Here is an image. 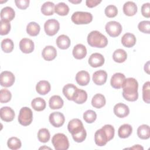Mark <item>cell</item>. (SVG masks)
Returning <instances> with one entry per match:
<instances>
[{
    "label": "cell",
    "mask_w": 150,
    "mask_h": 150,
    "mask_svg": "<svg viewBox=\"0 0 150 150\" xmlns=\"http://www.w3.org/2000/svg\"><path fill=\"white\" fill-rule=\"evenodd\" d=\"M138 28L139 30L142 33H150V21H143L138 23Z\"/></svg>",
    "instance_id": "f6af8a7d"
},
{
    "label": "cell",
    "mask_w": 150,
    "mask_h": 150,
    "mask_svg": "<svg viewBox=\"0 0 150 150\" xmlns=\"http://www.w3.org/2000/svg\"><path fill=\"white\" fill-rule=\"evenodd\" d=\"M106 100L104 95L98 93L95 94L91 100V105L96 108H101L105 104Z\"/></svg>",
    "instance_id": "83f0119b"
},
{
    "label": "cell",
    "mask_w": 150,
    "mask_h": 150,
    "mask_svg": "<svg viewBox=\"0 0 150 150\" xmlns=\"http://www.w3.org/2000/svg\"><path fill=\"white\" fill-rule=\"evenodd\" d=\"M127 58V52L122 49H118L115 50L112 54V59L114 61L117 63H123L126 60Z\"/></svg>",
    "instance_id": "1f68e13d"
},
{
    "label": "cell",
    "mask_w": 150,
    "mask_h": 150,
    "mask_svg": "<svg viewBox=\"0 0 150 150\" xmlns=\"http://www.w3.org/2000/svg\"><path fill=\"white\" fill-rule=\"evenodd\" d=\"M76 82L80 86H87L90 80L89 73L85 70H81L79 71L76 75Z\"/></svg>",
    "instance_id": "ffe728a7"
},
{
    "label": "cell",
    "mask_w": 150,
    "mask_h": 150,
    "mask_svg": "<svg viewBox=\"0 0 150 150\" xmlns=\"http://www.w3.org/2000/svg\"><path fill=\"white\" fill-rule=\"evenodd\" d=\"M69 2H71V3H73V4H79V3L81 2V0H77V1L69 0Z\"/></svg>",
    "instance_id": "f5cc1de1"
},
{
    "label": "cell",
    "mask_w": 150,
    "mask_h": 150,
    "mask_svg": "<svg viewBox=\"0 0 150 150\" xmlns=\"http://www.w3.org/2000/svg\"><path fill=\"white\" fill-rule=\"evenodd\" d=\"M38 138L40 142L46 143L48 142L50 138V134L47 128H41L38 132Z\"/></svg>",
    "instance_id": "d590c367"
},
{
    "label": "cell",
    "mask_w": 150,
    "mask_h": 150,
    "mask_svg": "<svg viewBox=\"0 0 150 150\" xmlns=\"http://www.w3.org/2000/svg\"><path fill=\"white\" fill-rule=\"evenodd\" d=\"M96 118L97 114L93 110H88L83 114V119L87 123L91 124L96 121Z\"/></svg>",
    "instance_id": "ab89813d"
},
{
    "label": "cell",
    "mask_w": 150,
    "mask_h": 150,
    "mask_svg": "<svg viewBox=\"0 0 150 150\" xmlns=\"http://www.w3.org/2000/svg\"><path fill=\"white\" fill-rule=\"evenodd\" d=\"M0 15L1 20H5L10 22L14 19L15 12L14 9L11 7L6 6L1 9Z\"/></svg>",
    "instance_id": "cb8c5ba5"
},
{
    "label": "cell",
    "mask_w": 150,
    "mask_h": 150,
    "mask_svg": "<svg viewBox=\"0 0 150 150\" xmlns=\"http://www.w3.org/2000/svg\"><path fill=\"white\" fill-rule=\"evenodd\" d=\"M12 98L11 93L6 88H2L0 91V102L1 103H6L9 102Z\"/></svg>",
    "instance_id": "b9f144b4"
},
{
    "label": "cell",
    "mask_w": 150,
    "mask_h": 150,
    "mask_svg": "<svg viewBox=\"0 0 150 150\" xmlns=\"http://www.w3.org/2000/svg\"><path fill=\"white\" fill-rule=\"evenodd\" d=\"M71 19L76 25L88 24L93 21V15L90 12L77 11L73 13Z\"/></svg>",
    "instance_id": "5b68a950"
},
{
    "label": "cell",
    "mask_w": 150,
    "mask_h": 150,
    "mask_svg": "<svg viewBox=\"0 0 150 150\" xmlns=\"http://www.w3.org/2000/svg\"><path fill=\"white\" fill-rule=\"evenodd\" d=\"M42 56L46 61L54 60L57 56V50L53 46H47L42 50Z\"/></svg>",
    "instance_id": "d6986e66"
},
{
    "label": "cell",
    "mask_w": 150,
    "mask_h": 150,
    "mask_svg": "<svg viewBox=\"0 0 150 150\" xmlns=\"http://www.w3.org/2000/svg\"><path fill=\"white\" fill-rule=\"evenodd\" d=\"M125 79V76L124 74L121 73H116L112 75L111 78V86L115 89L122 88L124 81Z\"/></svg>",
    "instance_id": "2e32d148"
},
{
    "label": "cell",
    "mask_w": 150,
    "mask_h": 150,
    "mask_svg": "<svg viewBox=\"0 0 150 150\" xmlns=\"http://www.w3.org/2000/svg\"><path fill=\"white\" fill-rule=\"evenodd\" d=\"M54 12L60 16H66L69 12V7L64 2H59L55 5Z\"/></svg>",
    "instance_id": "e575fe53"
},
{
    "label": "cell",
    "mask_w": 150,
    "mask_h": 150,
    "mask_svg": "<svg viewBox=\"0 0 150 150\" xmlns=\"http://www.w3.org/2000/svg\"><path fill=\"white\" fill-rule=\"evenodd\" d=\"M60 29V23L56 19H51L46 21L44 24V29L47 35H55Z\"/></svg>",
    "instance_id": "ba28073f"
},
{
    "label": "cell",
    "mask_w": 150,
    "mask_h": 150,
    "mask_svg": "<svg viewBox=\"0 0 150 150\" xmlns=\"http://www.w3.org/2000/svg\"><path fill=\"white\" fill-rule=\"evenodd\" d=\"M137 135L142 139H148L150 137V128L149 125L142 124L137 129Z\"/></svg>",
    "instance_id": "4dcf8cb0"
},
{
    "label": "cell",
    "mask_w": 150,
    "mask_h": 150,
    "mask_svg": "<svg viewBox=\"0 0 150 150\" xmlns=\"http://www.w3.org/2000/svg\"><path fill=\"white\" fill-rule=\"evenodd\" d=\"M150 82H145L142 86V98L147 104L150 103Z\"/></svg>",
    "instance_id": "f35d334b"
},
{
    "label": "cell",
    "mask_w": 150,
    "mask_h": 150,
    "mask_svg": "<svg viewBox=\"0 0 150 150\" xmlns=\"http://www.w3.org/2000/svg\"><path fill=\"white\" fill-rule=\"evenodd\" d=\"M64 104V101L60 96L54 95L50 97L49 101V107L52 110L61 108Z\"/></svg>",
    "instance_id": "4316f807"
},
{
    "label": "cell",
    "mask_w": 150,
    "mask_h": 150,
    "mask_svg": "<svg viewBox=\"0 0 150 150\" xmlns=\"http://www.w3.org/2000/svg\"><path fill=\"white\" fill-rule=\"evenodd\" d=\"M107 79V73L105 71L99 70L95 71L93 75V82L98 86H101L105 83Z\"/></svg>",
    "instance_id": "ac0fdd59"
},
{
    "label": "cell",
    "mask_w": 150,
    "mask_h": 150,
    "mask_svg": "<svg viewBox=\"0 0 150 150\" xmlns=\"http://www.w3.org/2000/svg\"><path fill=\"white\" fill-rule=\"evenodd\" d=\"M14 74L9 71H4L0 75V83L2 87H9L12 86L15 82Z\"/></svg>",
    "instance_id": "9c48e42d"
},
{
    "label": "cell",
    "mask_w": 150,
    "mask_h": 150,
    "mask_svg": "<svg viewBox=\"0 0 150 150\" xmlns=\"http://www.w3.org/2000/svg\"><path fill=\"white\" fill-rule=\"evenodd\" d=\"M87 99V92L83 90L79 89L76 98L73 100L76 103L79 104H81L84 103Z\"/></svg>",
    "instance_id": "60d3db41"
},
{
    "label": "cell",
    "mask_w": 150,
    "mask_h": 150,
    "mask_svg": "<svg viewBox=\"0 0 150 150\" xmlns=\"http://www.w3.org/2000/svg\"><path fill=\"white\" fill-rule=\"evenodd\" d=\"M87 43L91 47L103 48L108 45V39L100 32L93 30L87 36Z\"/></svg>",
    "instance_id": "3957f363"
},
{
    "label": "cell",
    "mask_w": 150,
    "mask_h": 150,
    "mask_svg": "<svg viewBox=\"0 0 150 150\" xmlns=\"http://www.w3.org/2000/svg\"><path fill=\"white\" fill-rule=\"evenodd\" d=\"M31 106L36 111H41L45 109L46 103L45 100L41 97H36L32 100Z\"/></svg>",
    "instance_id": "f546056e"
},
{
    "label": "cell",
    "mask_w": 150,
    "mask_h": 150,
    "mask_svg": "<svg viewBox=\"0 0 150 150\" xmlns=\"http://www.w3.org/2000/svg\"><path fill=\"white\" fill-rule=\"evenodd\" d=\"M0 116L2 120L5 122H11L15 118L14 111L9 107H3L0 110Z\"/></svg>",
    "instance_id": "e0dca14e"
},
{
    "label": "cell",
    "mask_w": 150,
    "mask_h": 150,
    "mask_svg": "<svg viewBox=\"0 0 150 150\" xmlns=\"http://www.w3.org/2000/svg\"><path fill=\"white\" fill-rule=\"evenodd\" d=\"M104 12L108 18H114L117 15L118 9L115 5H109L105 8Z\"/></svg>",
    "instance_id": "ee69618b"
},
{
    "label": "cell",
    "mask_w": 150,
    "mask_h": 150,
    "mask_svg": "<svg viewBox=\"0 0 150 150\" xmlns=\"http://www.w3.org/2000/svg\"><path fill=\"white\" fill-rule=\"evenodd\" d=\"M54 7L55 5L53 2H46L41 6V12L46 16L52 15L54 12Z\"/></svg>",
    "instance_id": "d6a6232c"
},
{
    "label": "cell",
    "mask_w": 150,
    "mask_h": 150,
    "mask_svg": "<svg viewBox=\"0 0 150 150\" xmlns=\"http://www.w3.org/2000/svg\"><path fill=\"white\" fill-rule=\"evenodd\" d=\"M18 121L19 124L23 126L30 125L33 120V112L32 110L27 107H22L19 113Z\"/></svg>",
    "instance_id": "8992f818"
},
{
    "label": "cell",
    "mask_w": 150,
    "mask_h": 150,
    "mask_svg": "<svg viewBox=\"0 0 150 150\" xmlns=\"http://www.w3.org/2000/svg\"><path fill=\"white\" fill-rule=\"evenodd\" d=\"M50 84L46 80H40L36 86V90L40 95H46L50 91Z\"/></svg>",
    "instance_id": "603a6c76"
},
{
    "label": "cell",
    "mask_w": 150,
    "mask_h": 150,
    "mask_svg": "<svg viewBox=\"0 0 150 150\" xmlns=\"http://www.w3.org/2000/svg\"><path fill=\"white\" fill-rule=\"evenodd\" d=\"M149 62L148 61L146 62V63L145 64V66H144V70L145 71H146L148 74H149Z\"/></svg>",
    "instance_id": "f907efd6"
},
{
    "label": "cell",
    "mask_w": 150,
    "mask_h": 150,
    "mask_svg": "<svg viewBox=\"0 0 150 150\" xmlns=\"http://www.w3.org/2000/svg\"><path fill=\"white\" fill-rule=\"evenodd\" d=\"M105 59L104 56L99 53H94L88 59V64L92 67H98L103 66L104 63Z\"/></svg>",
    "instance_id": "4fadbf2b"
},
{
    "label": "cell",
    "mask_w": 150,
    "mask_h": 150,
    "mask_svg": "<svg viewBox=\"0 0 150 150\" xmlns=\"http://www.w3.org/2000/svg\"><path fill=\"white\" fill-rule=\"evenodd\" d=\"M94 141L97 145L103 146L109 141L107 134L103 128L97 130L94 134Z\"/></svg>",
    "instance_id": "7c38bea8"
},
{
    "label": "cell",
    "mask_w": 150,
    "mask_h": 150,
    "mask_svg": "<svg viewBox=\"0 0 150 150\" xmlns=\"http://www.w3.org/2000/svg\"><path fill=\"white\" fill-rule=\"evenodd\" d=\"M132 132V127L128 124H124L121 125L118 130V135L121 138L129 137Z\"/></svg>",
    "instance_id": "f1b7e54d"
},
{
    "label": "cell",
    "mask_w": 150,
    "mask_h": 150,
    "mask_svg": "<svg viewBox=\"0 0 150 150\" xmlns=\"http://www.w3.org/2000/svg\"><path fill=\"white\" fill-rule=\"evenodd\" d=\"M105 29L106 32L112 38L118 36L122 30L121 25L119 22L114 21H110L107 23Z\"/></svg>",
    "instance_id": "52a82bcc"
},
{
    "label": "cell",
    "mask_w": 150,
    "mask_h": 150,
    "mask_svg": "<svg viewBox=\"0 0 150 150\" xmlns=\"http://www.w3.org/2000/svg\"><path fill=\"white\" fill-rule=\"evenodd\" d=\"M114 113L119 118H124L129 114V109L128 107L123 103H119L114 107Z\"/></svg>",
    "instance_id": "9a60e30c"
},
{
    "label": "cell",
    "mask_w": 150,
    "mask_h": 150,
    "mask_svg": "<svg viewBox=\"0 0 150 150\" xmlns=\"http://www.w3.org/2000/svg\"><path fill=\"white\" fill-rule=\"evenodd\" d=\"M67 129L75 142L80 143L86 139L87 132L80 120L74 118L70 120L67 125Z\"/></svg>",
    "instance_id": "7a4b0ae2"
},
{
    "label": "cell",
    "mask_w": 150,
    "mask_h": 150,
    "mask_svg": "<svg viewBox=\"0 0 150 150\" xmlns=\"http://www.w3.org/2000/svg\"><path fill=\"white\" fill-rule=\"evenodd\" d=\"M122 96L128 101H135L138 98V83L132 77L125 79L122 84Z\"/></svg>",
    "instance_id": "6da1fadb"
},
{
    "label": "cell",
    "mask_w": 150,
    "mask_h": 150,
    "mask_svg": "<svg viewBox=\"0 0 150 150\" xmlns=\"http://www.w3.org/2000/svg\"><path fill=\"white\" fill-rule=\"evenodd\" d=\"M8 147L12 150H16L21 148L22 142L21 140L17 137H11L7 141Z\"/></svg>",
    "instance_id": "8d00e7d4"
},
{
    "label": "cell",
    "mask_w": 150,
    "mask_h": 150,
    "mask_svg": "<svg viewBox=\"0 0 150 150\" xmlns=\"http://www.w3.org/2000/svg\"><path fill=\"white\" fill-rule=\"evenodd\" d=\"M136 38L135 35L131 33H125L121 38V43L122 45L126 47H132L136 43Z\"/></svg>",
    "instance_id": "d4e9b609"
},
{
    "label": "cell",
    "mask_w": 150,
    "mask_h": 150,
    "mask_svg": "<svg viewBox=\"0 0 150 150\" xmlns=\"http://www.w3.org/2000/svg\"><path fill=\"white\" fill-rule=\"evenodd\" d=\"M43 148H44L43 147H41V148H40L39 149H43ZM45 148H47V149L49 148V149H50V148H47H47H46V147H45Z\"/></svg>",
    "instance_id": "db71d44e"
},
{
    "label": "cell",
    "mask_w": 150,
    "mask_h": 150,
    "mask_svg": "<svg viewBox=\"0 0 150 150\" xmlns=\"http://www.w3.org/2000/svg\"><path fill=\"white\" fill-rule=\"evenodd\" d=\"M14 47L13 41L9 38L4 39L1 42V49L5 53H11Z\"/></svg>",
    "instance_id": "74e56055"
},
{
    "label": "cell",
    "mask_w": 150,
    "mask_h": 150,
    "mask_svg": "<svg viewBox=\"0 0 150 150\" xmlns=\"http://www.w3.org/2000/svg\"><path fill=\"white\" fill-rule=\"evenodd\" d=\"M72 54L76 59H82L84 58L87 54V49L86 46L82 44L76 45L73 49Z\"/></svg>",
    "instance_id": "44dd1931"
},
{
    "label": "cell",
    "mask_w": 150,
    "mask_h": 150,
    "mask_svg": "<svg viewBox=\"0 0 150 150\" xmlns=\"http://www.w3.org/2000/svg\"><path fill=\"white\" fill-rule=\"evenodd\" d=\"M52 142L56 150H66L69 148V139L63 133L54 134L52 138Z\"/></svg>",
    "instance_id": "277c9868"
},
{
    "label": "cell",
    "mask_w": 150,
    "mask_h": 150,
    "mask_svg": "<svg viewBox=\"0 0 150 150\" xmlns=\"http://www.w3.org/2000/svg\"><path fill=\"white\" fill-rule=\"evenodd\" d=\"M11 30V23L9 21L1 20L0 21V35H6Z\"/></svg>",
    "instance_id": "7bdbcfd3"
},
{
    "label": "cell",
    "mask_w": 150,
    "mask_h": 150,
    "mask_svg": "<svg viewBox=\"0 0 150 150\" xmlns=\"http://www.w3.org/2000/svg\"><path fill=\"white\" fill-rule=\"evenodd\" d=\"M102 128H103L105 131L106 132L109 141L110 140H111L114 137V134H115V129L114 128L112 125H110V124H106L105 125H104Z\"/></svg>",
    "instance_id": "bcb514c9"
},
{
    "label": "cell",
    "mask_w": 150,
    "mask_h": 150,
    "mask_svg": "<svg viewBox=\"0 0 150 150\" xmlns=\"http://www.w3.org/2000/svg\"><path fill=\"white\" fill-rule=\"evenodd\" d=\"M79 89L73 84H67L63 88V94L67 100L73 101L77 95Z\"/></svg>",
    "instance_id": "8fae6325"
},
{
    "label": "cell",
    "mask_w": 150,
    "mask_h": 150,
    "mask_svg": "<svg viewBox=\"0 0 150 150\" xmlns=\"http://www.w3.org/2000/svg\"><path fill=\"white\" fill-rule=\"evenodd\" d=\"M29 0H15L16 6L21 9H26L29 5Z\"/></svg>",
    "instance_id": "7dc6e473"
},
{
    "label": "cell",
    "mask_w": 150,
    "mask_h": 150,
    "mask_svg": "<svg viewBox=\"0 0 150 150\" xmlns=\"http://www.w3.org/2000/svg\"><path fill=\"white\" fill-rule=\"evenodd\" d=\"M129 149H141V150H143L144 149V148L141 146L140 145H135L134 146H133L132 147H131L129 148Z\"/></svg>",
    "instance_id": "816d5d0a"
},
{
    "label": "cell",
    "mask_w": 150,
    "mask_h": 150,
    "mask_svg": "<svg viewBox=\"0 0 150 150\" xmlns=\"http://www.w3.org/2000/svg\"><path fill=\"white\" fill-rule=\"evenodd\" d=\"M56 45L57 47L62 50L68 49L71 43V41L69 36L66 35H61L56 39Z\"/></svg>",
    "instance_id": "484cf974"
},
{
    "label": "cell",
    "mask_w": 150,
    "mask_h": 150,
    "mask_svg": "<svg viewBox=\"0 0 150 150\" xmlns=\"http://www.w3.org/2000/svg\"><path fill=\"white\" fill-rule=\"evenodd\" d=\"M150 4L149 2L144 4L141 7V13L142 15L147 18L150 17V9H149Z\"/></svg>",
    "instance_id": "c3c4849f"
},
{
    "label": "cell",
    "mask_w": 150,
    "mask_h": 150,
    "mask_svg": "<svg viewBox=\"0 0 150 150\" xmlns=\"http://www.w3.org/2000/svg\"><path fill=\"white\" fill-rule=\"evenodd\" d=\"M122 9L125 15L128 16H132L136 14L138 11V8L135 2L127 1L124 4Z\"/></svg>",
    "instance_id": "7402d4cb"
},
{
    "label": "cell",
    "mask_w": 150,
    "mask_h": 150,
    "mask_svg": "<svg viewBox=\"0 0 150 150\" xmlns=\"http://www.w3.org/2000/svg\"><path fill=\"white\" fill-rule=\"evenodd\" d=\"M101 2V1L100 0H87L86 1V6L88 8H93L97 6Z\"/></svg>",
    "instance_id": "681fc988"
},
{
    "label": "cell",
    "mask_w": 150,
    "mask_h": 150,
    "mask_svg": "<svg viewBox=\"0 0 150 150\" xmlns=\"http://www.w3.org/2000/svg\"><path fill=\"white\" fill-rule=\"evenodd\" d=\"M40 30V27L38 23L35 22H30L27 25L26 32L31 36H37Z\"/></svg>",
    "instance_id": "836d02e7"
},
{
    "label": "cell",
    "mask_w": 150,
    "mask_h": 150,
    "mask_svg": "<svg viewBox=\"0 0 150 150\" xmlns=\"http://www.w3.org/2000/svg\"><path fill=\"white\" fill-rule=\"evenodd\" d=\"M49 120L50 123L54 127L59 128L62 127L65 121V117L64 115L59 111L52 112L49 117Z\"/></svg>",
    "instance_id": "30bf717a"
},
{
    "label": "cell",
    "mask_w": 150,
    "mask_h": 150,
    "mask_svg": "<svg viewBox=\"0 0 150 150\" xmlns=\"http://www.w3.org/2000/svg\"><path fill=\"white\" fill-rule=\"evenodd\" d=\"M35 45L33 42L28 38H23L19 42V49L24 53H30L34 50Z\"/></svg>",
    "instance_id": "5bb4252c"
}]
</instances>
